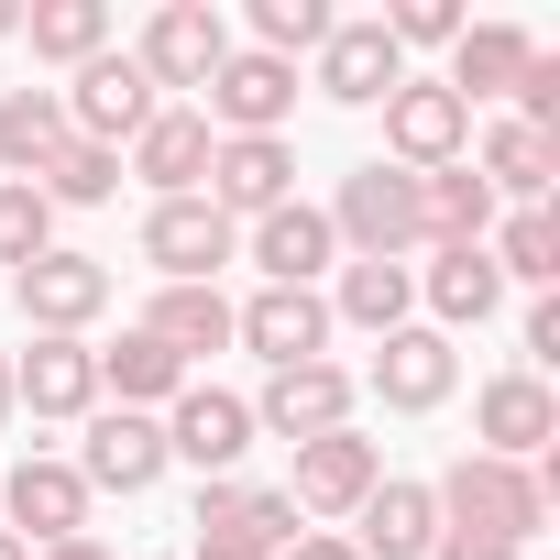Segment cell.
Segmentation results:
<instances>
[{"instance_id": "cell-1", "label": "cell", "mask_w": 560, "mask_h": 560, "mask_svg": "<svg viewBox=\"0 0 560 560\" xmlns=\"http://www.w3.org/2000/svg\"><path fill=\"white\" fill-rule=\"evenodd\" d=\"M429 505H440V527H462V538H505V549H527V538L549 527L538 472H527V462H483V451H462L451 483H429Z\"/></svg>"}, {"instance_id": "cell-37", "label": "cell", "mask_w": 560, "mask_h": 560, "mask_svg": "<svg viewBox=\"0 0 560 560\" xmlns=\"http://www.w3.org/2000/svg\"><path fill=\"white\" fill-rule=\"evenodd\" d=\"M275 560H363V549H352V538H330V527H298V538L275 549Z\"/></svg>"}, {"instance_id": "cell-8", "label": "cell", "mask_w": 560, "mask_h": 560, "mask_svg": "<svg viewBox=\"0 0 560 560\" xmlns=\"http://www.w3.org/2000/svg\"><path fill=\"white\" fill-rule=\"evenodd\" d=\"M231 220L209 209V198H154V220H143V264L165 275V287H209V275L231 264Z\"/></svg>"}, {"instance_id": "cell-19", "label": "cell", "mask_w": 560, "mask_h": 560, "mask_svg": "<svg viewBox=\"0 0 560 560\" xmlns=\"http://www.w3.org/2000/svg\"><path fill=\"white\" fill-rule=\"evenodd\" d=\"M121 176H143L154 198H198L209 187V121L198 110H154L143 132H132V165Z\"/></svg>"}, {"instance_id": "cell-32", "label": "cell", "mask_w": 560, "mask_h": 560, "mask_svg": "<svg viewBox=\"0 0 560 560\" xmlns=\"http://www.w3.org/2000/svg\"><path fill=\"white\" fill-rule=\"evenodd\" d=\"M483 253H494V275H516V287H538V298H549V275H560V220H549V209H516Z\"/></svg>"}, {"instance_id": "cell-35", "label": "cell", "mask_w": 560, "mask_h": 560, "mask_svg": "<svg viewBox=\"0 0 560 560\" xmlns=\"http://www.w3.org/2000/svg\"><path fill=\"white\" fill-rule=\"evenodd\" d=\"M34 253H56V209H45V187H23V176H0V264H34Z\"/></svg>"}, {"instance_id": "cell-18", "label": "cell", "mask_w": 560, "mask_h": 560, "mask_svg": "<svg viewBox=\"0 0 560 560\" xmlns=\"http://www.w3.org/2000/svg\"><path fill=\"white\" fill-rule=\"evenodd\" d=\"M396 78H407V56L385 45V23H330V45H319V89H330L341 110L396 100Z\"/></svg>"}, {"instance_id": "cell-14", "label": "cell", "mask_w": 560, "mask_h": 560, "mask_svg": "<svg viewBox=\"0 0 560 560\" xmlns=\"http://www.w3.org/2000/svg\"><path fill=\"white\" fill-rule=\"evenodd\" d=\"M12 538L34 549H56V538H89V483H78V462H45V451H23L12 462Z\"/></svg>"}, {"instance_id": "cell-6", "label": "cell", "mask_w": 560, "mask_h": 560, "mask_svg": "<svg viewBox=\"0 0 560 560\" xmlns=\"http://www.w3.org/2000/svg\"><path fill=\"white\" fill-rule=\"evenodd\" d=\"M220 220H264V209H287L298 198V154L287 132H253V143H209V187H198Z\"/></svg>"}, {"instance_id": "cell-9", "label": "cell", "mask_w": 560, "mask_h": 560, "mask_svg": "<svg viewBox=\"0 0 560 560\" xmlns=\"http://www.w3.org/2000/svg\"><path fill=\"white\" fill-rule=\"evenodd\" d=\"M154 472H165V418L100 407V418H89V451H78V483H89V494H143Z\"/></svg>"}, {"instance_id": "cell-7", "label": "cell", "mask_w": 560, "mask_h": 560, "mask_svg": "<svg viewBox=\"0 0 560 560\" xmlns=\"http://www.w3.org/2000/svg\"><path fill=\"white\" fill-rule=\"evenodd\" d=\"M220 56H231V23L209 12V0H165V12L143 23V56H132V67H143L154 89H209Z\"/></svg>"}, {"instance_id": "cell-3", "label": "cell", "mask_w": 560, "mask_h": 560, "mask_svg": "<svg viewBox=\"0 0 560 560\" xmlns=\"http://www.w3.org/2000/svg\"><path fill=\"white\" fill-rule=\"evenodd\" d=\"M12 308L34 319V341H78L100 308H110V264L100 253H34L12 275Z\"/></svg>"}, {"instance_id": "cell-33", "label": "cell", "mask_w": 560, "mask_h": 560, "mask_svg": "<svg viewBox=\"0 0 560 560\" xmlns=\"http://www.w3.org/2000/svg\"><path fill=\"white\" fill-rule=\"evenodd\" d=\"M253 56H275V67H298V56H319L330 45V0H253Z\"/></svg>"}, {"instance_id": "cell-36", "label": "cell", "mask_w": 560, "mask_h": 560, "mask_svg": "<svg viewBox=\"0 0 560 560\" xmlns=\"http://www.w3.org/2000/svg\"><path fill=\"white\" fill-rule=\"evenodd\" d=\"M385 45L407 56V45H462V12H451V0H396V12H385Z\"/></svg>"}, {"instance_id": "cell-31", "label": "cell", "mask_w": 560, "mask_h": 560, "mask_svg": "<svg viewBox=\"0 0 560 560\" xmlns=\"http://www.w3.org/2000/svg\"><path fill=\"white\" fill-rule=\"evenodd\" d=\"M23 34H34V56L89 67V56H110V0H45V12H23Z\"/></svg>"}, {"instance_id": "cell-27", "label": "cell", "mask_w": 560, "mask_h": 560, "mask_svg": "<svg viewBox=\"0 0 560 560\" xmlns=\"http://www.w3.org/2000/svg\"><path fill=\"white\" fill-rule=\"evenodd\" d=\"M494 231V187L472 176V165H440V176H418V242H483Z\"/></svg>"}, {"instance_id": "cell-43", "label": "cell", "mask_w": 560, "mask_h": 560, "mask_svg": "<svg viewBox=\"0 0 560 560\" xmlns=\"http://www.w3.org/2000/svg\"><path fill=\"white\" fill-rule=\"evenodd\" d=\"M0 418H12V363H0Z\"/></svg>"}, {"instance_id": "cell-20", "label": "cell", "mask_w": 560, "mask_h": 560, "mask_svg": "<svg viewBox=\"0 0 560 560\" xmlns=\"http://www.w3.org/2000/svg\"><path fill=\"white\" fill-rule=\"evenodd\" d=\"M12 407H34V418H89V407H100V352H89V341H34L23 374H12Z\"/></svg>"}, {"instance_id": "cell-40", "label": "cell", "mask_w": 560, "mask_h": 560, "mask_svg": "<svg viewBox=\"0 0 560 560\" xmlns=\"http://www.w3.org/2000/svg\"><path fill=\"white\" fill-rule=\"evenodd\" d=\"M198 560H275V549H253V538H198Z\"/></svg>"}, {"instance_id": "cell-15", "label": "cell", "mask_w": 560, "mask_h": 560, "mask_svg": "<svg viewBox=\"0 0 560 560\" xmlns=\"http://www.w3.org/2000/svg\"><path fill=\"white\" fill-rule=\"evenodd\" d=\"M472 429H483V462H527V451L560 440V407H549L538 374H494V385L472 396Z\"/></svg>"}, {"instance_id": "cell-13", "label": "cell", "mask_w": 560, "mask_h": 560, "mask_svg": "<svg viewBox=\"0 0 560 560\" xmlns=\"http://www.w3.org/2000/svg\"><path fill=\"white\" fill-rule=\"evenodd\" d=\"M451 385H462V352H451L440 330H385V341H374V396H385L396 418H429Z\"/></svg>"}, {"instance_id": "cell-11", "label": "cell", "mask_w": 560, "mask_h": 560, "mask_svg": "<svg viewBox=\"0 0 560 560\" xmlns=\"http://www.w3.org/2000/svg\"><path fill=\"white\" fill-rule=\"evenodd\" d=\"M231 341H253L275 374H287V363H319V341H330V298H319V287H264L253 308H231Z\"/></svg>"}, {"instance_id": "cell-10", "label": "cell", "mask_w": 560, "mask_h": 560, "mask_svg": "<svg viewBox=\"0 0 560 560\" xmlns=\"http://www.w3.org/2000/svg\"><path fill=\"white\" fill-rule=\"evenodd\" d=\"M374 483H385V451L352 440V429H330V440H298V483H287V505H298V516H352Z\"/></svg>"}, {"instance_id": "cell-12", "label": "cell", "mask_w": 560, "mask_h": 560, "mask_svg": "<svg viewBox=\"0 0 560 560\" xmlns=\"http://www.w3.org/2000/svg\"><path fill=\"white\" fill-rule=\"evenodd\" d=\"M253 429H275V440H330V429H352V374H341V363H287V374L264 385Z\"/></svg>"}, {"instance_id": "cell-24", "label": "cell", "mask_w": 560, "mask_h": 560, "mask_svg": "<svg viewBox=\"0 0 560 560\" xmlns=\"http://www.w3.org/2000/svg\"><path fill=\"white\" fill-rule=\"evenodd\" d=\"M527 56H538V45H527L516 23H462V45H451V78H440V89H451L462 110H472V100H505V89L527 78Z\"/></svg>"}, {"instance_id": "cell-38", "label": "cell", "mask_w": 560, "mask_h": 560, "mask_svg": "<svg viewBox=\"0 0 560 560\" xmlns=\"http://www.w3.org/2000/svg\"><path fill=\"white\" fill-rule=\"evenodd\" d=\"M527 352H538V363H560V298H538V308H527Z\"/></svg>"}, {"instance_id": "cell-2", "label": "cell", "mask_w": 560, "mask_h": 560, "mask_svg": "<svg viewBox=\"0 0 560 560\" xmlns=\"http://www.w3.org/2000/svg\"><path fill=\"white\" fill-rule=\"evenodd\" d=\"M330 242H352V264H407L418 242V176L407 165H352L330 198Z\"/></svg>"}, {"instance_id": "cell-5", "label": "cell", "mask_w": 560, "mask_h": 560, "mask_svg": "<svg viewBox=\"0 0 560 560\" xmlns=\"http://www.w3.org/2000/svg\"><path fill=\"white\" fill-rule=\"evenodd\" d=\"M385 143H396V165H407V176H440V165H462L472 110H462L440 78H396V100H385Z\"/></svg>"}, {"instance_id": "cell-16", "label": "cell", "mask_w": 560, "mask_h": 560, "mask_svg": "<svg viewBox=\"0 0 560 560\" xmlns=\"http://www.w3.org/2000/svg\"><path fill=\"white\" fill-rule=\"evenodd\" d=\"M253 451V407L220 396V385H187L176 418H165V462H198V472H231Z\"/></svg>"}, {"instance_id": "cell-29", "label": "cell", "mask_w": 560, "mask_h": 560, "mask_svg": "<svg viewBox=\"0 0 560 560\" xmlns=\"http://www.w3.org/2000/svg\"><path fill=\"white\" fill-rule=\"evenodd\" d=\"M407 298H418V264H341V287H330V319L352 330H407Z\"/></svg>"}, {"instance_id": "cell-23", "label": "cell", "mask_w": 560, "mask_h": 560, "mask_svg": "<svg viewBox=\"0 0 560 560\" xmlns=\"http://www.w3.org/2000/svg\"><path fill=\"white\" fill-rule=\"evenodd\" d=\"M352 516H363V538H352L363 560H429V549H440V505H429V483H374Z\"/></svg>"}, {"instance_id": "cell-28", "label": "cell", "mask_w": 560, "mask_h": 560, "mask_svg": "<svg viewBox=\"0 0 560 560\" xmlns=\"http://www.w3.org/2000/svg\"><path fill=\"white\" fill-rule=\"evenodd\" d=\"M100 385H110L121 407H176V396H187V363H176L154 330H121V341L100 352Z\"/></svg>"}, {"instance_id": "cell-30", "label": "cell", "mask_w": 560, "mask_h": 560, "mask_svg": "<svg viewBox=\"0 0 560 560\" xmlns=\"http://www.w3.org/2000/svg\"><path fill=\"white\" fill-rule=\"evenodd\" d=\"M143 330H154L176 363H198V352H220V341H231V298H220V287H165Z\"/></svg>"}, {"instance_id": "cell-42", "label": "cell", "mask_w": 560, "mask_h": 560, "mask_svg": "<svg viewBox=\"0 0 560 560\" xmlns=\"http://www.w3.org/2000/svg\"><path fill=\"white\" fill-rule=\"evenodd\" d=\"M0 560H34V549H23V538H12V527H0Z\"/></svg>"}, {"instance_id": "cell-44", "label": "cell", "mask_w": 560, "mask_h": 560, "mask_svg": "<svg viewBox=\"0 0 560 560\" xmlns=\"http://www.w3.org/2000/svg\"><path fill=\"white\" fill-rule=\"evenodd\" d=\"M0 34H23V12H12V0H0Z\"/></svg>"}, {"instance_id": "cell-34", "label": "cell", "mask_w": 560, "mask_h": 560, "mask_svg": "<svg viewBox=\"0 0 560 560\" xmlns=\"http://www.w3.org/2000/svg\"><path fill=\"white\" fill-rule=\"evenodd\" d=\"M34 187H45V209H100V198L121 187V154H100V143H78V132H67V154H56Z\"/></svg>"}, {"instance_id": "cell-4", "label": "cell", "mask_w": 560, "mask_h": 560, "mask_svg": "<svg viewBox=\"0 0 560 560\" xmlns=\"http://www.w3.org/2000/svg\"><path fill=\"white\" fill-rule=\"evenodd\" d=\"M143 121H154V78H143L132 56H89V67H78V89H67V132H78V143H100V154H121Z\"/></svg>"}, {"instance_id": "cell-26", "label": "cell", "mask_w": 560, "mask_h": 560, "mask_svg": "<svg viewBox=\"0 0 560 560\" xmlns=\"http://www.w3.org/2000/svg\"><path fill=\"white\" fill-rule=\"evenodd\" d=\"M56 154H67V100L56 89H12V100H0V176L34 187Z\"/></svg>"}, {"instance_id": "cell-25", "label": "cell", "mask_w": 560, "mask_h": 560, "mask_svg": "<svg viewBox=\"0 0 560 560\" xmlns=\"http://www.w3.org/2000/svg\"><path fill=\"white\" fill-rule=\"evenodd\" d=\"M472 176H483V187H505L516 209H549V187H560V143H549V132H527V121H494Z\"/></svg>"}, {"instance_id": "cell-17", "label": "cell", "mask_w": 560, "mask_h": 560, "mask_svg": "<svg viewBox=\"0 0 560 560\" xmlns=\"http://www.w3.org/2000/svg\"><path fill=\"white\" fill-rule=\"evenodd\" d=\"M209 110L231 121V143H253V132H287V110H298V67H275V56H220V78H209Z\"/></svg>"}, {"instance_id": "cell-21", "label": "cell", "mask_w": 560, "mask_h": 560, "mask_svg": "<svg viewBox=\"0 0 560 560\" xmlns=\"http://www.w3.org/2000/svg\"><path fill=\"white\" fill-rule=\"evenodd\" d=\"M418 298L440 308V341H451V330H483V319L505 308V275H494V253H483V242H451V253L418 275Z\"/></svg>"}, {"instance_id": "cell-22", "label": "cell", "mask_w": 560, "mask_h": 560, "mask_svg": "<svg viewBox=\"0 0 560 560\" xmlns=\"http://www.w3.org/2000/svg\"><path fill=\"white\" fill-rule=\"evenodd\" d=\"M330 253H341V242H330V209H308V198H287V209H264V220H253V264H264V287H308Z\"/></svg>"}, {"instance_id": "cell-41", "label": "cell", "mask_w": 560, "mask_h": 560, "mask_svg": "<svg viewBox=\"0 0 560 560\" xmlns=\"http://www.w3.org/2000/svg\"><path fill=\"white\" fill-rule=\"evenodd\" d=\"M45 560H110V549H100V538H56Z\"/></svg>"}, {"instance_id": "cell-39", "label": "cell", "mask_w": 560, "mask_h": 560, "mask_svg": "<svg viewBox=\"0 0 560 560\" xmlns=\"http://www.w3.org/2000/svg\"><path fill=\"white\" fill-rule=\"evenodd\" d=\"M429 560H516V549H505V538H462V527H440V549H429Z\"/></svg>"}]
</instances>
